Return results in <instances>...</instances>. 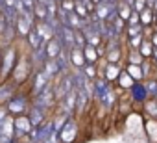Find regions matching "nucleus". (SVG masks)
I'll return each mask as SVG.
<instances>
[{"instance_id":"nucleus-1","label":"nucleus","mask_w":157,"mask_h":143,"mask_svg":"<svg viewBox=\"0 0 157 143\" xmlns=\"http://www.w3.org/2000/svg\"><path fill=\"white\" fill-rule=\"evenodd\" d=\"M17 52H15V47H8V50L4 52V58H2V63H0V75L2 78H6L10 75V71L13 69V65L17 63Z\"/></svg>"},{"instance_id":"nucleus-2","label":"nucleus","mask_w":157,"mask_h":143,"mask_svg":"<svg viewBox=\"0 0 157 143\" xmlns=\"http://www.w3.org/2000/svg\"><path fill=\"white\" fill-rule=\"evenodd\" d=\"M76 134H78V125H76L72 119H67V121L63 123V126L59 128L57 137H59L61 141H65V143H70V141L76 137Z\"/></svg>"},{"instance_id":"nucleus-3","label":"nucleus","mask_w":157,"mask_h":143,"mask_svg":"<svg viewBox=\"0 0 157 143\" xmlns=\"http://www.w3.org/2000/svg\"><path fill=\"white\" fill-rule=\"evenodd\" d=\"M74 89V76L72 75H65L61 80H59V84H57V89H56V99H65L70 91Z\"/></svg>"},{"instance_id":"nucleus-4","label":"nucleus","mask_w":157,"mask_h":143,"mask_svg":"<svg viewBox=\"0 0 157 143\" xmlns=\"http://www.w3.org/2000/svg\"><path fill=\"white\" fill-rule=\"evenodd\" d=\"M54 99H56V95H54V91L46 86L43 91H39L37 95H35V106L39 108V110H44V108H50L52 104H54Z\"/></svg>"},{"instance_id":"nucleus-5","label":"nucleus","mask_w":157,"mask_h":143,"mask_svg":"<svg viewBox=\"0 0 157 143\" xmlns=\"http://www.w3.org/2000/svg\"><path fill=\"white\" fill-rule=\"evenodd\" d=\"M68 59H70V63H74L76 67H80V69L87 63V59H85V56H83V48H82V47H72V48L68 50Z\"/></svg>"},{"instance_id":"nucleus-6","label":"nucleus","mask_w":157,"mask_h":143,"mask_svg":"<svg viewBox=\"0 0 157 143\" xmlns=\"http://www.w3.org/2000/svg\"><path fill=\"white\" fill-rule=\"evenodd\" d=\"M24 110H26V99L22 95L11 97L8 100V112H11V113H22Z\"/></svg>"},{"instance_id":"nucleus-7","label":"nucleus","mask_w":157,"mask_h":143,"mask_svg":"<svg viewBox=\"0 0 157 143\" xmlns=\"http://www.w3.org/2000/svg\"><path fill=\"white\" fill-rule=\"evenodd\" d=\"M44 50H46V59H56V58L59 56V52H63V48H61V45H59V41H57L56 37H52V39L46 43Z\"/></svg>"},{"instance_id":"nucleus-8","label":"nucleus","mask_w":157,"mask_h":143,"mask_svg":"<svg viewBox=\"0 0 157 143\" xmlns=\"http://www.w3.org/2000/svg\"><path fill=\"white\" fill-rule=\"evenodd\" d=\"M120 73H122V69H120V65L118 63H105V73H104V78L107 80V82H111V80H117L118 76H120Z\"/></svg>"},{"instance_id":"nucleus-9","label":"nucleus","mask_w":157,"mask_h":143,"mask_svg":"<svg viewBox=\"0 0 157 143\" xmlns=\"http://www.w3.org/2000/svg\"><path fill=\"white\" fill-rule=\"evenodd\" d=\"M48 75L44 73V71H39V73L35 75V80H33V95H37L39 91H43L46 86H48Z\"/></svg>"},{"instance_id":"nucleus-10","label":"nucleus","mask_w":157,"mask_h":143,"mask_svg":"<svg viewBox=\"0 0 157 143\" xmlns=\"http://www.w3.org/2000/svg\"><path fill=\"white\" fill-rule=\"evenodd\" d=\"M74 89H76V110H78V112H83L91 97H89L83 89H80V88H74Z\"/></svg>"},{"instance_id":"nucleus-11","label":"nucleus","mask_w":157,"mask_h":143,"mask_svg":"<svg viewBox=\"0 0 157 143\" xmlns=\"http://www.w3.org/2000/svg\"><path fill=\"white\" fill-rule=\"evenodd\" d=\"M13 126H15V130H17V132H21V134H28V132L33 128L28 117H19L17 121H13Z\"/></svg>"},{"instance_id":"nucleus-12","label":"nucleus","mask_w":157,"mask_h":143,"mask_svg":"<svg viewBox=\"0 0 157 143\" xmlns=\"http://www.w3.org/2000/svg\"><path fill=\"white\" fill-rule=\"evenodd\" d=\"M131 95H133V99L135 100H144L146 99V95H148V91H146V88L140 84V82H133V86H131Z\"/></svg>"},{"instance_id":"nucleus-13","label":"nucleus","mask_w":157,"mask_h":143,"mask_svg":"<svg viewBox=\"0 0 157 143\" xmlns=\"http://www.w3.org/2000/svg\"><path fill=\"white\" fill-rule=\"evenodd\" d=\"M43 71L48 75V78H54V76H57V75L61 73L59 67H57V61H56V59H46V61H44Z\"/></svg>"},{"instance_id":"nucleus-14","label":"nucleus","mask_w":157,"mask_h":143,"mask_svg":"<svg viewBox=\"0 0 157 143\" xmlns=\"http://www.w3.org/2000/svg\"><path fill=\"white\" fill-rule=\"evenodd\" d=\"M139 19H140V24H142V26H150V24L155 21L153 10H151V8H144L142 11H139Z\"/></svg>"},{"instance_id":"nucleus-15","label":"nucleus","mask_w":157,"mask_h":143,"mask_svg":"<svg viewBox=\"0 0 157 143\" xmlns=\"http://www.w3.org/2000/svg\"><path fill=\"white\" fill-rule=\"evenodd\" d=\"M28 43H30V47H32V50H35V48H39L41 45H44V41L41 39V35L37 34V30L35 28H32L30 32H28Z\"/></svg>"},{"instance_id":"nucleus-16","label":"nucleus","mask_w":157,"mask_h":143,"mask_svg":"<svg viewBox=\"0 0 157 143\" xmlns=\"http://www.w3.org/2000/svg\"><path fill=\"white\" fill-rule=\"evenodd\" d=\"M63 104H65V112H67V113H70V112L76 110V89H72V91L63 99Z\"/></svg>"},{"instance_id":"nucleus-17","label":"nucleus","mask_w":157,"mask_h":143,"mask_svg":"<svg viewBox=\"0 0 157 143\" xmlns=\"http://www.w3.org/2000/svg\"><path fill=\"white\" fill-rule=\"evenodd\" d=\"M33 17H35V21H46L48 19V13H46V4H35L33 6Z\"/></svg>"},{"instance_id":"nucleus-18","label":"nucleus","mask_w":157,"mask_h":143,"mask_svg":"<svg viewBox=\"0 0 157 143\" xmlns=\"http://www.w3.org/2000/svg\"><path fill=\"white\" fill-rule=\"evenodd\" d=\"M28 119H30L32 126H39V125L43 123V110H39L37 106H35V108H32V110H30Z\"/></svg>"},{"instance_id":"nucleus-19","label":"nucleus","mask_w":157,"mask_h":143,"mask_svg":"<svg viewBox=\"0 0 157 143\" xmlns=\"http://www.w3.org/2000/svg\"><path fill=\"white\" fill-rule=\"evenodd\" d=\"M137 50H139V54H140L142 58H148V56L153 54V45H151V41H142Z\"/></svg>"},{"instance_id":"nucleus-20","label":"nucleus","mask_w":157,"mask_h":143,"mask_svg":"<svg viewBox=\"0 0 157 143\" xmlns=\"http://www.w3.org/2000/svg\"><path fill=\"white\" fill-rule=\"evenodd\" d=\"M83 56H85V59H89L91 63H94L96 58H98V50H96V47L85 45V47H83Z\"/></svg>"},{"instance_id":"nucleus-21","label":"nucleus","mask_w":157,"mask_h":143,"mask_svg":"<svg viewBox=\"0 0 157 143\" xmlns=\"http://www.w3.org/2000/svg\"><path fill=\"white\" fill-rule=\"evenodd\" d=\"M13 97V88L10 84H4L2 88H0V102H6Z\"/></svg>"},{"instance_id":"nucleus-22","label":"nucleus","mask_w":157,"mask_h":143,"mask_svg":"<svg viewBox=\"0 0 157 143\" xmlns=\"http://www.w3.org/2000/svg\"><path fill=\"white\" fill-rule=\"evenodd\" d=\"M98 99H100V102H102L105 108H109V106L113 104V100H115V97H113V91H111L109 88H107V89H105V91H104V93L98 97Z\"/></svg>"},{"instance_id":"nucleus-23","label":"nucleus","mask_w":157,"mask_h":143,"mask_svg":"<svg viewBox=\"0 0 157 143\" xmlns=\"http://www.w3.org/2000/svg\"><path fill=\"white\" fill-rule=\"evenodd\" d=\"M82 73H83L89 80H94V78H96V69H94L93 63H85V65L82 67Z\"/></svg>"},{"instance_id":"nucleus-24","label":"nucleus","mask_w":157,"mask_h":143,"mask_svg":"<svg viewBox=\"0 0 157 143\" xmlns=\"http://www.w3.org/2000/svg\"><path fill=\"white\" fill-rule=\"evenodd\" d=\"M74 11L80 15L82 19H89V11H87V8L80 2V0H76V6H74Z\"/></svg>"},{"instance_id":"nucleus-25","label":"nucleus","mask_w":157,"mask_h":143,"mask_svg":"<svg viewBox=\"0 0 157 143\" xmlns=\"http://www.w3.org/2000/svg\"><path fill=\"white\" fill-rule=\"evenodd\" d=\"M74 6H76V0H61L59 2V8L65 11H74Z\"/></svg>"},{"instance_id":"nucleus-26","label":"nucleus","mask_w":157,"mask_h":143,"mask_svg":"<svg viewBox=\"0 0 157 143\" xmlns=\"http://www.w3.org/2000/svg\"><path fill=\"white\" fill-rule=\"evenodd\" d=\"M139 34H144V32H142V24H133V26L128 24V35H129V37L139 35Z\"/></svg>"},{"instance_id":"nucleus-27","label":"nucleus","mask_w":157,"mask_h":143,"mask_svg":"<svg viewBox=\"0 0 157 143\" xmlns=\"http://www.w3.org/2000/svg\"><path fill=\"white\" fill-rule=\"evenodd\" d=\"M129 75L135 76V80H140V78H142V71L139 69V65L131 63V65H129Z\"/></svg>"},{"instance_id":"nucleus-28","label":"nucleus","mask_w":157,"mask_h":143,"mask_svg":"<svg viewBox=\"0 0 157 143\" xmlns=\"http://www.w3.org/2000/svg\"><path fill=\"white\" fill-rule=\"evenodd\" d=\"M129 43H131V47H133V48H139V47H140V43H142V34L129 37Z\"/></svg>"},{"instance_id":"nucleus-29","label":"nucleus","mask_w":157,"mask_h":143,"mask_svg":"<svg viewBox=\"0 0 157 143\" xmlns=\"http://www.w3.org/2000/svg\"><path fill=\"white\" fill-rule=\"evenodd\" d=\"M144 8H148L146 0H135V2H133V10H135V11H142Z\"/></svg>"},{"instance_id":"nucleus-30","label":"nucleus","mask_w":157,"mask_h":143,"mask_svg":"<svg viewBox=\"0 0 157 143\" xmlns=\"http://www.w3.org/2000/svg\"><path fill=\"white\" fill-rule=\"evenodd\" d=\"M21 4H22V8H24V10H30V11H32V10H33V6L37 4V0H21Z\"/></svg>"},{"instance_id":"nucleus-31","label":"nucleus","mask_w":157,"mask_h":143,"mask_svg":"<svg viewBox=\"0 0 157 143\" xmlns=\"http://www.w3.org/2000/svg\"><path fill=\"white\" fill-rule=\"evenodd\" d=\"M6 26H8V21H6L4 13L0 11V35H4V32H6Z\"/></svg>"},{"instance_id":"nucleus-32","label":"nucleus","mask_w":157,"mask_h":143,"mask_svg":"<svg viewBox=\"0 0 157 143\" xmlns=\"http://www.w3.org/2000/svg\"><path fill=\"white\" fill-rule=\"evenodd\" d=\"M146 91H148L150 95H157V82H150V84L146 86Z\"/></svg>"},{"instance_id":"nucleus-33","label":"nucleus","mask_w":157,"mask_h":143,"mask_svg":"<svg viewBox=\"0 0 157 143\" xmlns=\"http://www.w3.org/2000/svg\"><path fill=\"white\" fill-rule=\"evenodd\" d=\"M151 45H153V47H157V34L151 37Z\"/></svg>"},{"instance_id":"nucleus-34","label":"nucleus","mask_w":157,"mask_h":143,"mask_svg":"<svg viewBox=\"0 0 157 143\" xmlns=\"http://www.w3.org/2000/svg\"><path fill=\"white\" fill-rule=\"evenodd\" d=\"M151 56H153V58L157 59V47H153V54H151Z\"/></svg>"},{"instance_id":"nucleus-35","label":"nucleus","mask_w":157,"mask_h":143,"mask_svg":"<svg viewBox=\"0 0 157 143\" xmlns=\"http://www.w3.org/2000/svg\"><path fill=\"white\" fill-rule=\"evenodd\" d=\"M98 2H102V4H109V2H113V0H98Z\"/></svg>"},{"instance_id":"nucleus-36","label":"nucleus","mask_w":157,"mask_h":143,"mask_svg":"<svg viewBox=\"0 0 157 143\" xmlns=\"http://www.w3.org/2000/svg\"><path fill=\"white\" fill-rule=\"evenodd\" d=\"M153 15H155V21H157V10H155V11H153Z\"/></svg>"},{"instance_id":"nucleus-37","label":"nucleus","mask_w":157,"mask_h":143,"mask_svg":"<svg viewBox=\"0 0 157 143\" xmlns=\"http://www.w3.org/2000/svg\"><path fill=\"white\" fill-rule=\"evenodd\" d=\"M11 143H13V141H11Z\"/></svg>"}]
</instances>
